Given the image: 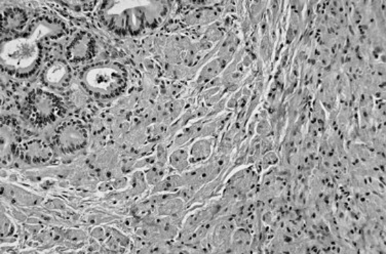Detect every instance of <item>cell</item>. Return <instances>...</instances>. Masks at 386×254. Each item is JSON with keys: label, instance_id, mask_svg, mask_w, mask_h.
I'll return each instance as SVG.
<instances>
[{"label": "cell", "instance_id": "1", "mask_svg": "<svg viewBox=\"0 0 386 254\" xmlns=\"http://www.w3.org/2000/svg\"><path fill=\"white\" fill-rule=\"evenodd\" d=\"M168 10V3L158 0H107L98 8V16L116 34L136 36L156 28Z\"/></svg>", "mask_w": 386, "mask_h": 254}, {"label": "cell", "instance_id": "2", "mask_svg": "<svg viewBox=\"0 0 386 254\" xmlns=\"http://www.w3.org/2000/svg\"><path fill=\"white\" fill-rule=\"evenodd\" d=\"M41 60L43 49L41 43L25 33L2 41L0 49L1 69L10 76L18 78L32 76L41 67Z\"/></svg>", "mask_w": 386, "mask_h": 254}, {"label": "cell", "instance_id": "3", "mask_svg": "<svg viewBox=\"0 0 386 254\" xmlns=\"http://www.w3.org/2000/svg\"><path fill=\"white\" fill-rule=\"evenodd\" d=\"M85 91L99 99H114L126 91L128 71L116 62L98 63L85 68L79 77Z\"/></svg>", "mask_w": 386, "mask_h": 254}, {"label": "cell", "instance_id": "4", "mask_svg": "<svg viewBox=\"0 0 386 254\" xmlns=\"http://www.w3.org/2000/svg\"><path fill=\"white\" fill-rule=\"evenodd\" d=\"M66 107L63 100L51 91L35 89L25 99L23 105L24 117L32 126H50L63 117Z\"/></svg>", "mask_w": 386, "mask_h": 254}, {"label": "cell", "instance_id": "5", "mask_svg": "<svg viewBox=\"0 0 386 254\" xmlns=\"http://www.w3.org/2000/svg\"><path fill=\"white\" fill-rule=\"evenodd\" d=\"M53 139L60 152L72 154L85 149L89 141V132L81 120H66L56 128Z\"/></svg>", "mask_w": 386, "mask_h": 254}, {"label": "cell", "instance_id": "6", "mask_svg": "<svg viewBox=\"0 0 386 254\" xmlns=\"http://www.w3.org/2000/svg\"><path fill=\"white\" fill-rule=\"evenodd\" d=\"M17 154L26 163L41 165L53 159L54 150L52 146L43 139H31L20 143Z\"/></svg>", "mask_w": 386, "mask_h": 254}, {"label": "cell", "instance_id": "7", "mask_svg": "<svg viewBox=\"0 0 386 254\" xmlns=\"http://www.w3.org/2000/svg\"><path fill=\"white\" fill-rule=\"evenodd\" d=\"M96 51L97 47L93 35L87 31H81L67 47V62L71 64L85 63L95 57Z\"/></svg>", "mask_w": 386, "mask_h": 254}, {"label": "cell", "instance_id": "8", "mask_svg": "<svg viewBox=\"0 0 386 254\" xmlns=\"http://www.w3.org/2000/svg\"><path fill=\"white\" fill-rule=\"evenodd\" d=\"M72 78V71L68 62L56 59L43 69L41 81L50 89H63L68 86Z\"/></svg>", "mask_w": 386, "mask_h": 254}, {"label": "cell", "instance_id": "9", "mask_svg": "<svg viewBox=\"0 0 386 254\" xmlns=\"http://www.w3.org/2000/svg\"><path fill=\"white\" fill-rule=\"evenodd\" d=\"M23 33L41 43L47 39H57L61 37L65 33V27L59 21L41 16L29 24Z\"/></svg>", "mask_w": 386, "mask_h": 254}, {"label": "cell", "instance_id": "10", "mask_svg": "<svg viewBox=\"0 0 386 254\" xmlns=\"http://www.w3.org/2000/svg\"><path fill=\"white\" fill-rule=\"evenodd\" d=\"M29 16L23 8H8L2 10V33L12 35L10 37L22 34L28 27Z\"/></svg>", "mask_w": 386, "mask_h": 254}, {"label": "cell", "instance_id": "11", "mask_svg": "<svg viewBox=\"0 0 386 254\" xmlns=\"http://www.w3.org/2000/svg\"><path fill=\"white\" fill-rule=\"evenodd\" d=\"M257 183V174L253 170H244L233 176L228 184L229 196L233 199L245 195L248 192L253 190L254 186Z\"/></svg>", "mask_w": 386, "mask_h": 254}, {"label": "cell", "instance_id": "12", "mask_svg": "<svg viewBox=\"0 0 386 254\" xmlns=\"http://www.w3.org/2000/svg\"><path fill=\"white\" fill-rule=\"evenodd\" d=\"M18 132L12 122H3L1 126V158L2 163L6 164L12 155L17 154L18 147Z\"/></svg>", "mask_w": 386, "mask_h": 254}, {"label": "cell", "instance_id": "13", "mask_svg": "<svg viewBox=\"0 0 386 254\" xmlns=\"http://www.w3.org/2000/svg\"><path fill=\"white\" fill-rule=\"evenodd\" d=\"M235 230V222L230 218L218 222L212 234V241L214 246L217 249L230 247L231 238H233Z\"/></svg>", "mask_w": 386, "mask_h": 254}, {"label": "cell", "instance_id": "14", "mask_svg": "<svg viewBox=\"0 0 386 254\" xmlns=\"http://www.w3.org/2000/svg\"><path fill=\"white\" fill-rule=\"evenodd\" d=\"M213 141L211 139H200L194 141L189 150L191 164H200L208 161L212 155Z\"/></svg>", "mask_w": 386, "mask_h": 254}, {"label": "cell", "instance_id": "15", "mask_svg": "<svg viewBox=\"0 0 386 254\" xmlns=\"http://www.w3.org/2000/svg\"><path fill=\"white\" fill-rule=\"evenodd\" d=\"M169 165L179 174L186 172L191 165L189 150L184 149V148L175 150L169 157Z\"/></svg>", "mask_w": 386, "mask_h": 254}, {"label": "cell", "instance_id": "16", "mask_svg": "<svg viewBox=\"0 0 386 254\" xmlns=\"http://www.w3.org/2000/svg\"><path fill=\"white\" fill-rule=\"evenodd\" d=\"M252 243V235L246 229H237L231 238L230 247L235 253H244L247 251Z\"/></svg>", "mask_w": 386, "mask_h": 254}, {"label": "cell", "instance_id": "17", "mask_svg": "<svg viewBox=\"0 0 386 254\" xmlns=\"http://www.w3.org/2000/svg\"><path fill=\"white\" fill-rule=\"evenodd\" d=\"M226 62L223 61L220 58H216V59L211 61L210 63L206 64V66L202 68V72L200 75V81H208L211 79L214 78L215 76L219 74V73L222 72L223 69L226 67Z\"/></svg>", "mask_w": 386, "mask_h": 254}, {"label": "cell", "instance_id": "18", "mask_svg": "<svg viewBox=\"0 0 386 254\" xmlns=\"http://www.w3.org/2000/svg\"><path fill=\"white\" fill-rule=\"evenodd\" d=\"M185 186L183 176L171 174L166 176L160 184L156 185L154 192H173L179 190Z\"/></svg>", "mask_w": 386, "mask_h": 254}, {"label": "cell", "instance_id": "19", "mask_svg": "<svg viewBox=\"0 0 386 254\" xmlns=\"http://www.w3.org/2000/svg\"><path fill=\"white\" fill-rule=\"evenodd\" d=\"M237 43H239V41H237L235 37L231 36L227 38L225 41L224 45L221 47L220 51H219L218 58L228 63V61H230L233 59V56L235 55Z\"/></svg>", "mask_w": 386, "mask_h": 254}, {"label": "cell", "instance_id": "20", "mask_svg": "<svg viewBox=\"0 0 386 254\" xmlns=\"http://www.w3.org/2000/svg\"><path fill=\"white\" fill-rule=\"evenodd\" d=\"M166 178V170L164 166H153L150 168L145 174L146 182L150 186L156 187V185L160 184L164 178Z\"/></svg>", "mask_w": 386, "mask_h": 254}, {"label": "cell", "instance_id": "21", "mask_svg": "<svg viewBox=\"0 0 386 254\" xmlns=\"http://www.w3.org/2000/svg\"><path fill=\"white\" fill-rule=\"evenodd\" d=\"M14 233V226L12 220L6 216V213H1V237L2 238H8L12 236Z\"/></svg>", "mask_w": 386, "mask_h": 254}]
</instances>
